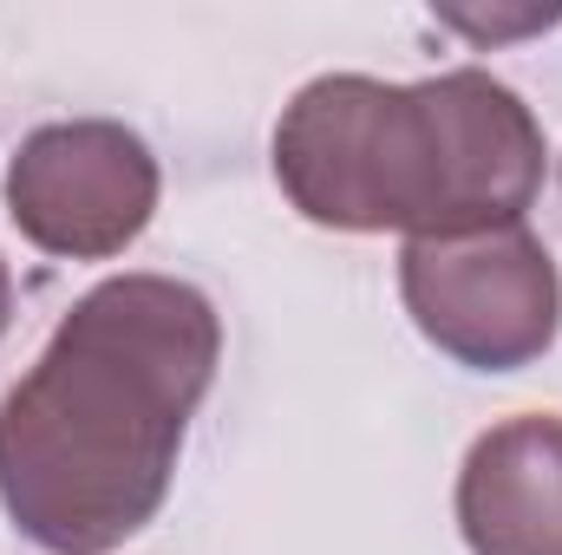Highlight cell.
<instances>
[{"label": "cell", "mask_w": 562, "mask_h": 555, "mask_svg": "<svg viewBox=\"0 0 562 555\" xmlns=\"http://www.w3.org/2000/svg\"><path fill=\"white\" fill-rule=\"evenodd\" d=\"M223 320L177 275L99 281L0 399V503L46 555H105L164 510Z\"/></svg>", "instance_id": "1"}, {"label": "cell", "mask_w": 562, "mask_h": 555, "mask_svg": "<svg viewBox=\"0 0 562 555\" xmlns=\"http://www.w3.org/2000/svg\"><path fill=\"white\" fill-rule=\"evenodd\" d=\"M458 530L471 555H562V418H504L464 451Z\"/></svg>", "instance_id": "5"}, {"label": "cell", "mask_w": 562, "mask_h": 555, "mask_svg": "<svg viewBox=\"0 0 562 555\" xmlns=\"http://www.w3.org/2000/svg\"><path fill=\"white\" fill-rule=\"evenodd\" d=\"M7 320H13V275H7V262H0V333H7Z\"/></svg>", "instance_id": "6"}, {"label": "cell", "mask_w": 562, "mask_h": 555, "mask_svg": "<svg viewBox=\"0 0 562 555\" xmlns=\"http://www.w3.org/2000/svg\"><path fill=\"white\" fill-rule=\"evenodd\" d=\"M7 216L46 256H125L157 216V157L112 118L40 125L7 163Z\"/></svg>", "instance_id": "4"}, {"label": "cell", "mask_w": 562, "mask_h": 555, "mask_svg": "<svg viewBox=\"0 0 562 555\" xmlns=\"http://www.w3.org/2000/svg\"><path fill=\"white\" fill-rule=\"evenodd\" d=\"M543 125L491 72L386 86L327 72L294 92L276 125L288 203L347 236H484L524 223L543 190Z\"/></svg>", "instance_id": "2"}, {"label": "cell", "mask_w": 562, "mask_h": 555, "mask_svg": "<svg viewBox=\"0 0 562 555\" xmlns=\"http://www.w3.org/2000/svg\"><path fill=\"white\" fill-rule=\"evenodd\" d=\"M400 294L413 327L471 373H517L562 333V275L524 223L406 242Z\"/></svg>", "instance_id": "3"}]
</instances>
